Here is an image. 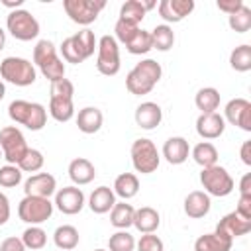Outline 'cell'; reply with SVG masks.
<instances>
[{
    "label": "cell",
    "mask_w": 251,
    "mask_h": 251,
    "mask_svg": "<svg viewBox=\"0 0 251 251\" xmlns=\"http://www.w3.org/2000/svg\"><path fill=\"white\" fill-rule=\"evenodd\" d=\"M33 63L37 65V69L41 71V75L49 82L65 78V63L57 55V49L49 39H41V41L35 43V47H33Z\"/></svg>",
    "instance_id": "1"
},
{
    "label": "cell",
    "mask_w": 251,
    "mask_h": 251,
    "mask_svg": "<svg viewBox=\"0 0 251 251\" xmlns=\"http://www.w3.org/2000/svg\"><path fill=\"white\" fill-rule=\"evenodd\" d=\"M8 116L12 122L25 126L31 131L43 129L47 122V110L39 102H27V100H14L8 106Z\"/></svg>",
    "instance_id": "2"
},
{
    "label": "cell",
    "mask_w": 251,
    "mask_h": 251,
    "mask_svg": "<svg viewBox=\"0 0 251 251\" xmlns=\"http://www.w3.org/2000/svg\"><path fill=\"white\" fill-rule=\"evenodd\" d=\"M0 76L16 86H29L35 82V67L24 57H6L0 63Z\"/></svg>",
    "instance_id": "3"
},
{
    "label": "cell",
    "mask_w": 251,
    "mask_h": 251,
    "mask_svg": "<svg viewBox=\"0 0 251 251\" xmlns=\"http://www.w3.org/2000/svg\"><path fill=\"white\" fill-rule=\"evenodd\" d=\"M129 155H131V165L137 173L141 175H151L157 171L159 163H161V155L155 147V143L147 137H139L131 143V149H129Z\"/></svg>",
    "instance_id": "4"
},
{
    "label": "cell",
    "mask_w": 251,
    "mask_h": 251,
    "mask_svg": "<svg viewBox=\"0 0 251 251\" xmlns=\"http://www.w3.org/2000/svg\"><path fill=\"white\" fill-rule=\"evenodd\" d=\"M200 182H202L204 192L208 196H218V198H224V196L231 194L233 186H235L227 169H224L220 165H212V167L202 169L200 171Z\"/></svg>",
    "instance_id": "5"
},
{
    "label": "cell",
    "mask_w": 251,
    "mask_h": 251,
    "mask_svg": "<svg viewBox=\"0 0 251 251\" xmlns=\"http://www.w3.org/2000/svg\"><path fill=\"white\" fill-rule=\"evenodd\" d=\"M6 27L10 31V35L18 41H31L39 35V22L35 20V16L24 8L20 10H12L6 18Z\"/></svg>",
    "instance_id": "6"
},
{
    "label": "cell",
    "mask_w": 251,
    "mask_h": 251,
    "mask_svg": "<svg viewBox=\"0 0 251 251\" xmlns=\"http://www.w3.org/2000/svg\"><path fill=\"white\" fill-rule=\"evenodd\" d=\"M53 202L49 198H41V196H24L22 202L18 204V216L22 222L29 224V226H39L43 222H47L53 214Z\"/></svg>",
    "instance_id": "7"
},
{
    "label": "cell",
    "mask_w": 251,
    "mask_h": 251,
    "mask_svg": "<svg viewBox=\"0 0 251 251\" xmlns=\"http://www.w3.org/2000/svg\"><path fill=\"white\" fill-rule=\"evenodd\" d=\"M65 14L71 18V22L78 25H90L96 22L98 14L106 8L104 0H63Z\"/></svg>",
    "instance_id": "8"
},
{
    "label": "cell",
    "mask_w": 251,
    "mask_h": 251,
    "mask_svg": "<svg viewBox=\"0 0 251 251\" xmlns=\"http://www.w3.org/2000/svg\"><path fill=\"white\" fill-rule=\"evenodd\" d=\"M27 149L29 147L25 143V137L16 126H6L0 129V151L8 165H18Z\"/></svg>",
    "instance_id": "9"
},
{
    "label": "cell",
    "mask_w": 251,
    "mask_h": 251,
    "mask_svg": "<svg viewBox=\"0 0 251 251\" xmlns=\"http://www.w3.org/2000/svg\"><path fill=\"white\" fill-rule=\"evenodd\" d=\"M98 57H96V69L104 76H114L120 73V47L118 41L112 35H102L98 39Z\"/></svg>",
    "instance_id": "10"
},
{
    "label": "cell",
    "mask_w": 251,
    "mask_h": 251,
    "mask_svg": "<svg viewBox=\"0 0 251 251\" xmlns=\"http://www.w3.org/2000/svg\"><path fill=\"white\" fill-rule=\"evenodd\" d=\"M53 206H57V210L67 214V216H75L84 208V192L75 184L73 186H63L61 190L55 192Z\"/></svg>",
    "instance_id": "11"
},
{
    "label": "cell",
    "mask_w": 251,
    "mask_h": 251,
    "mask_svg": "<svg viewBox=\"0 0 251 251\" xmlns=\"http://www.w3.org/2000/svg\"><path fill=\"white\" fill-rule=\"evenodd\" d=\"M226 118L231 126H237L243 131H251V102L245 98H233L226 104Z\"/></svg>",
    "instance_id": "12"
},
{
    "label": "cell",
    "mask_w": 251,
    "mask_h": 251,
    "mask_svg": "<svg viewBox=\"0 0 251 251\" xmlns=\"http://www.w3.org/2000/svg\"><path fill=\"white\" fill-rule=\"evenodd\" d=\"M159 16L169 24H178L194 10V0H161L157 4Z\"/></svg>",
    "instance_id": "13"
},
{
    "label": "cell",
    "mask_w": 251,
    "mask_h": 251,
    "mask_svg": "<svg viewBox=\"0 0 251 251\" xmlns=\"http://www.w3.org/2000/svg\"><path fill=\"white\" fill-rule=\"evenodd\" d=\"M25 196H41L49 198L57 192V180L51 173H35L24 182Z\"/></svg>",
    "instance_id": "14"
},
{
    "label": "cell",
    "mask_w": 251,
    "mask_h": 251,
    "mask_svg": "<svg viewBox=\"0 0 251 251\" xmlns=\"http://www.w3.org/2000/svg\"><path fill=\"white\" fill-rule=\"evenodd\" d=\"M226 129V120L218 112L200 114L196 118V133L202 139H218Z\"/></svg>",
    "instance_id": "15"
},
{
    "label": "cell",
    "mask_w": 251,
    "mask_h": 251,
    "mask_svg": "<svg viewBox=\"0 0 251 251\" xmlns=\"http://www.w3.org/2000/svg\"><path fill=\"white\" fill-rule=\"evenodd\" d=\"M216 231L227 235L229 239H235V237H241V235H245V233L251 231V220L241 218L237 212H229V214H226L218 222Z\"/></svg>",
    "instance_id": "16"
},
{
    "label": "cell",
    "mask_w": 251,
    "mask_h": 251,
    "mask_svg": "<svg viewBox=\"0 0 251 251\" xmlns=\"http://www.w3.org/2000/svg\"><path fill=\"white\" fill-rule=\"evenodd\" d=\"M190 155V145L184 137L173 135L163 143V157L169 165H182Z\"/></svg>",
    "instance_id": "17"
},
{
    "label": "cell",
    "mask_w": 251,
    "mask_h": 251,
    "mask_svg": "<svg viewBox=\"0 0 251 251\" xmlns=\"http://www.w3.org/2000/svg\"><path fill=\"white\" fill-rule=\"evenodd\" d=\"M210 208H212V200L204 190H192L184 198V214L192 220H200V218L208 216Z\"/></svg>",
    "instance_id": "18"
},
{
    "label": "cell",
    "mask_w": 251,
    "mask_h": 251,
    "mask_svg": "<svg viewBox=\"0 0 251 251\" xmlns=\"http://www.w3.org/2000/svg\"><path fill=\"white\" fill-rule=\"evenodd\" d=\"M163 120V110L155 102H141L135 108V124L141 129H155Z\"/></svg>",
    "instance_id": "19"
},
{
    "label": "cell",
    "mask_w": 251,
    "mask_h": 251,
    "mask_svg": "<svg viewBox=\"0 0 251 251\" xmlns=\"http://www.w3.org/2000/svg\"><path fill=\"white\" fill-rule=\"evenodd\" d=\"M96 176V169L94 165L84 159V157H76L69 163V178L73 180L75 186H84V184H90Z\"/></svg>",
    "instance_id": "20"
},
{
    "label": "cell",
    "mask_w": 251,
    "mask_h": 251,
    "mask_svg": "<svg viewBox=\"0 0 251 251\" xmlns=\"http://www.w3.org/2000/svg\"><path fill=\"white\" fill-rule=\"evenodd\" d=\"M231 245H233V239L214 229L210 233L200 235L194 241V251H229Z\"/></svg>",
    "instance_id": "21"
},
{
    "label": "cell",
    "mask_w": 251,
    "mask_h": 251,
    "mask_svg": "<svg viewBox=\"0 0 251 251\" xmlns=\"http://www.w3.org/2000/svg\"><path fill=\"white\" fill-rule=\"evenodd\" d=\"M133 226L141 233H155L157 227L161 226V216L155 208L151 206H141L133 214Z\"/></svg>",
    "instance_id": "22"
},
{
    "label": "cell",
    "mask_w": 251,
    "mask_h": 251,
    "mask_svg": "<svg viewBox=\"0 0 251 251\" xmlns=\"http://www.w3.org/2000/svg\"><path fill=\"white\" fill-rule=\"evenodd\" d=\"M102 122H104V116H102V112H100L96 106H86V108L78 110L76 126H78V129H80L82 133L90 135V133L100 131Z\"/></svg>",
    "instance_id": "23"
},
{
    "label": "cell",
    "mask_w": 251,
    "mask_h": 251,
    "mask_svg": "<svg viewBox=\"0 0 251 251\" xmlns=\"http://www.w3.org/2000/svg\"><path fill=\"white\" fill-rule=\"evenodd\" d=\"M114 204H116V194L110 186H98L88 196V208L94 214H106L114 208Z\"/></svg>",
    "instance_id": "24"
},
{
    "label": "cell",
    "mask_w": 251,
    "mask_h": 251,
    "mask_svg": "<svg viewBox=\"0 0 251 251\" xmlns=\"http://www.w3.org/2000/svg\"><path fill=\"white\" fill-rule=\"evenodd\" d=\"M157 8V2H145V0H127L122 4L120 8V18L122 20H127V22H133V24H141V20L145 18V14L149 10Z\"/></svg>",
    "instance_id": "25"
},
{
    "label": "cell",
    "mask_w": 251,
    "mask_h": 251,
    "mask_svg": "<svg viewBox=\"0 0 251 251\" xmlns=\"http://www.w3.org/2000/svg\"><path fill=\"white\" fill-rule=\"evenodd\" d=\"M114 194L122 200H129L139 192V178L133 173H122L114 180Z\"/></svg>",
    "instance_id": "26"
},
{
    "label": "cell",
    "mask_w": 251,
    "mask_h": 251,
    "mask_svg": "<svg viewBox=\"0 0 251 251\" xmlns=\"http://www.w3.org/2000/svg\"><path fill=\"white\" fill-rule=\"evenodd\" d=\"M126 88L131 92V94H135V96H143V94H149L153 88H155V82L149 78V76H145L139 69H131L129 73H127V76H126Z\"/></svg>",
    "instance_id": "27"
},
{
    "label": "cell",
    "mask_w": 251,
    "mask_h": 251,
    "mask_svg": "<svg viewBox=\"0 0 251 251\" xmlns=\"http://www.w3.org/2000/svg\"><path fill=\"white\" fill-rule=\"evenodd\" d=\"M133 214L135 208L131 204H127L126 200L116 202L114 208L110 210V224L118 229H127L129 226H133Z\"/></svg>",
    "instance_id": "28"
},
{
    "label": "cell",
    "mask_w": 251,
    "mask_h": 251,
    "mask_svg": "<svg viewBox=\"0 0 251 251\" xmlns=\"http://www.w3.org/2000/svg\"><path fill=\"white\" fill-rule=\"evenodd\" d=\"M194 104L200 110V114H212L218 110L220 106V90L214 86H204L196 92L194 96Z\"/></svg>",
    "instance_id": "29"
},
{
    "label": "cell",
    "mask_w": 251,
    "mask_h": 251,
    "mask_svg": "<svg viewBox=\"0 0 251 251\" xmlns=\"http://www.w3.org/2000/svg\"><path fill=\"white\" fill-rule=\"evenodd\" d=\"M71 37H73V43H75V47H76V51H78V55H80L82 61H86L88 57L94 55V49L98 47V41H96L92 29L84 27V29L76 31V33L71 35Z\"/></svg>",
    "instance_id": "30"
},
{
    "label": "cell",
    "mask_w": 251,
    "mask_h": 251,
    "mask_svg": "<svg viewBox=\"0 0 251 251\" xmlns=\"http://www.w3.org/2000/svg\"><path fill=\"white\" fill-rule=\"evenodd\" d=\"M53 241H55V245H57L61 251H73V249L78 245L80 235H78V229H76L75 226L65 224V226H59V227L55 229Z\"/></svg>",
    "instance_id": "31"
},
{
    "label": "cell",
    "mask_w": 251,
    "mask_h": 251,
    "mask_svg": "<svg viewBox=\"0 0 251 251\" xmlns=\"http://www.w3.org/2000/svg\"><path fill=\"white\" fill-rule=\"evenodd\" d=\"M190 155H192L194 163L200 165L202 169L212 167V165H218V149H216L214 143H210V141H200V143H196V145L192 147Z\"/></svg>",
    "instance_id": "32"
},
{
    "label": "cell",
    "mask_w": 251,
    "mask_h": 251,
    "mask_svg": "<svg viewBox=\"0 0 251 251\" xmlns=\"http://www.w3.org/2000/svg\"><path fill=\"white\" fill-rule=\"evenodd\" d=\"M149 33H151V45H153V49H157V51H169V49L175 45V31H173V27L167 25V24L155 25Z\"/></svg>",
    "instance_id": "33"
},
{
    "label": "cell",
    "mask_w": 251,
    "mask_h": 251,
    "mask_svg": "<svg viewBox=\"0 0 251 251\" xmlns=\"http://www.w3.org/2000/svg\"><path fill=\"white\" fill-rule=\"evenodd\" d=\"M49 114L53 120L65 124L75 116L73 98H49Z\"/></svg>",
    "instance_id": "34"
},
{
    "label": "cell",
    "mask_w": 251,
    "mask_h": 251,
    "mask_svg": "<svg viewBox=\"0 0 251 251\" xmlns=\"http://www.w3.org/2000/svg\"><path fill=\"white\" fill-rule=\"evenodd\" d=\"M229 67L237 73H247L251 71V45L243 43L237 45L231 53H229Z\"/></svg>",
    "instance_id": "35"
},
{
    "label": "cell",
    "mask_w": 251,
    "mask_h": 251,
    "mask_svg": "<svg viewBox=\"0 0 251 251\" xmlns=\"http://www.w3.org/2000/svg\"><path fill=\"white\" fill-rule=\"evenodd\" d=\"M126 49L131 53V55H145L153 49L151 45V33L147 29H137V33L126 43Z\"/></svg>",
    "instance_id": "36"
},
{
    "label": "cell",
    "mask_w": 251,
    "mask_h": 251,
    "mask_svg": "<svg viewBox=\"0 0 251 251\" xmlns=\"http://www.w3.org/2000/svg\"><path fill=\"white\" fill-rule=\"evenodd\" d=\"M22 241H24L25 249L37 251V249H43V247H45V243H47V233H45V229H41L39 226H29V227L22 233Z\"/></svg>",
    "instance_id": "37"
},
{
    "label": "cell",
    "mask_w": 251,
    "mask_h": 251,
    "mask_svg": "<svg viewBox=\"0 0 251 251\" xmlns=\"http://www.w3.org/2000/svg\"><path fill=\"white\" fill-rule=\"evenodd\" d=\"M108 251H135V239L127 229H118L108 239Z\"/></svg>",
    "instance_id": "38"
},
{
    "label": "cell",
    "mask_w": 251,
    "mask_h": 251,
    "mask_svg": "<svg viewBox=\"0 0 251 251\" xmlns=\"http://www.w3.org/2000/svg\"><path fill=\"white\" fill-rule=\"evenodd\" d=\"M227 24L235 33H245L251 29V8L243 4L241 10H237L235 14L227 16Z\"/></svg>",
    "instance_id": "39"
},
{
    "label": "cell",
    "mask_w": 251,
    "mask_h": 251,
    "mask_svg": "<svg viewBox=\"0 0 251 251\" xmlns=\"http://www.w3.org/2000/svg\"><path fill=\"white\" fill-rule=\"evenodd\" d=\"M43 163H45V159H43V153L39 149H27V153L22 157L18 167L22 173H37L43 167Z\"/></svg>",
    "instance_id": "40"
},
{
    "label": "cell",
    "mask_w": 251,
    "mask_h": 251,
    "mask_svg": "<svg viewBox=\"0 0 251 251\" xmlns=\"http://www.w3.org/2000/svg\"><path fill=\"white\" fill-rule=\"evenodd\" d=\"M137 29H139V25H137V24L118 18V22H116V25H114V33H116V37H114V39L126 45V43H127V41L137 33Z\"/></svg>",
    "instance_id": "41"
},
{
    "label": "cell",
    "mask_w": 251,
    "mask_h": 251,
    "mask_svg": "<svg viewBox=\"0 0 251 251\" xmlns=\"http://www.w3.org/2000/svg\"><path fill=\"white\" fill-rule=\"evenodd\" d=\"M22 182V171L18 165H4L0 167V186L14 188Z\"/></svg>",
    "instance_id": "42"
},
{
    "label": "cell",
    "mask_w": 251,
    "mask_h": 251,
    "mask_svg": "<svg viewBox=\"0 0 251 251\" xmlns=\"http://www.w3.org/2000/svg\"><path fill=\"white\" fill-rule=\"evenodd\" d=\"M135 249L137 251H165V243L155 233H143L139 241H135Z\"/></svg>",
    "instance_id": "43"
},
{
    "label": "cell",
    "mask_w": 251,
    "mask_h": 251,
    "mask_svg": "<svg viewBox=\"0 0 251 251\" xmlns=\"http://www.w3.org/2000/svg\"><path fill=\"white\" fill-rule=\"evenodd\" d=\"M135 69H139L145 76H149L155 84L161 80V76H163V69H161V65L155 61V59H141L137 65H135Z\"/></svg>",
    "instance_id": "44"
},
{
    "label": "cell",
    "mask_w": 251,
    "mask_h": 251,
    "mask_svg": "<svg viewBox=\"0 0 251 251\" xmlns=\"http://www.w3.org/2000/svg\"><path fill=\"white\" fill-rule=\"evenodd\" d=\"M51 98H73L75 94V84L69 78H61L51 82Z\"/></svg>",
    "instance_id": "45"
},
{
    "label": "cell",
    "mask_w": 251,
    "mask_h": 251,
    "mask_svg": "<svg viewBox=\"0 0 251 251\" xmlns=\"http://www.w3.org/2000/svg\"><path fill=\"white\" fill-rule=\"evenodd\" d=\"M61 55H63V59L67 63H73V65L82 63V59H80V55H78V51H76V47L73 43V37L63 39V43H61Z\"/></svg>",
    "instance_id": "46"
},
{
    "label": "cell",
    "mask_w": 251,
    "mask_h": 251,
    "mask_svg": "<svg viewBox=\"0 0 251 251\" xmlns=\"http://www.w3.org/2000/svg\"><path fill=\"white\" fill-rule=\"evenodd\" d=\"M235 212L245 218V220H251V194H239V200H237V208Z\"/></svg>",
    "instance_id": "47"
},
{
    "label": "cell",
    "mask_w": 251,
    "mask_h": 251,
    "mask_svg": "<svg viewBox=\"0 0 251 251\" xmlns=\"http://www.w3.org/2000/svg\"><path fill=\"white\" fill-rule=\"evenodd\" d=\"M216 6H218L220 12H226L227 16H231V14H235L237 10L243 8V0H218Z\"/></svg>",
    "instance_id": "48"
},
{
    "label": "cell",
    "mask_w": 251,
    "mask_h": 251,
    "mask_svg": "<svg viewBox=\"0 0 251 251\" xmlns=\"http://www.w3.org/2000/svg\"><path fill=\"white\" fill-rule=\"evenodd\" d=\"M0 251H25L22 237H6L0 243Z\"/></svg>",
    "instance_id": "49"
},
{
    "label": "cell",
    "mask_w": 251,
    "mask_h": 251,
    "mask_svg": "<svg viewBox=\"0 0 251 251\" xmlns=\"http://www.w3.org/2000/svg\"><path fill=\"white\" fill-rule=\"evenodd\" d=\"M10 220V200L4 192H0V226Z\"/></svg>",
    "instance_id": "50"
},
{
    "label": "cell",
    "mask_w": 251,
    "mask_h": 251,
    "mask_svg": "<svg viewBox=\"0 0 251 251\" xmlns=\"http://www.w3.org/2000/svg\"><path fill=\"white\" fill-rule=\"evenodd\" d=\"M239 157L247 167H251V141H243V145L239 149Z\"/></svg>",
    "instance_id": "51"
},
{
    "label": "cell",
    "mask_w": 251,
    "mask_h": 251,
    "mask_svg": "<svg viewBox=\"0 0 251 251\" xmlns=\"http://www.w3.org/2000/svg\"><path fill=\"white\" fill-rule=\"evenodd\" d=\"M239 194H251V173H245L239 180Z\"/></svg>",
    "instance_id": "52"
},
{
    "label": "cell",
    "mask_w": 251,
    "mask_h": 251,
    "mask_svg": "<svg viewBox=\"0 0 251 251\" xmlns=\"http://www.w3.org/2000/svg\"><path fill=\"white\" fill-rule=\"evenodd\" d=\"M2 4L6 8H14V10H20V6L24 4V0H16V2H10V0H2Z\"/></svg>",
    "instance_id": "53"
},
{
    "label": "cell",
    "mask_w": 251,
    "mask_h": 251,
    "mask_svg": "<svg viewBox=\"0 0 251 251\" xmlns=\"http://www.w3.org/2000/svg\"><path fill=\"white\" fill-rule=\"evenodd\" d=\"M4 45H6V31L0 27V51L4 49Z\"/></svg>",
    "instance_id": "54"
},
{
    "label": "cell",
    "mask_w": 251,
    "mask_h": 251,
    "mask_svg": "<svg viewBox=\"0 0 251 251\" xmlns=\"http://www.w3.org/2000/svg\"><path fill=\"white\" fill-rule=\"evenodd\" d=\"M4 94H6V86H4V82H2V78H0V100L4 98Z\"/></svg>",
    "instance_id": "55"
},
{
    "label": "cell",
    "mask_w": 251,
    "mask_h": 251,
    "mask_svg": "<svg viewBox=\"0 0 251 251\" xmlns=\"http://www.w3.org/2000/svg\"><path fill=\"white\" fill-rule=\"evenodd\" d=\"M94 251H106V249H94Z\"/></svg>",
    "instance_id": "56"
},
{
    "label": "cell",
    "mask_w": 251,
    "mask_h": 251,
    "mask_svg": "<svg viewBox=\"0 0 251 251\" xmlns=\"http://www.w3.org/2000/svg\"><path fill=\"white\" fill-rule=\"evenodd\" d=\"M0 159H4V157H2V151H0Z\"/></svg>",
    "instance_id": "57"
}]
</instances>
